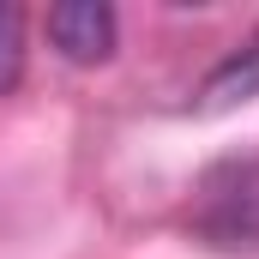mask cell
<instances>
[{
  "instance_id": "7a4b0ae2",
  "label": "cell",
  "mask_w": 259,
  "mask_h": 259,
  "mask_svg": "<svg viewBox=\"0 0 259 259\" xmlns=\"http://www.w3.org/2000/svg\"><path fill=\"white\" fill-rule=\"evenodd\" d=\"M115 6H97V0H66V6H49V42L61 49L72 66H97L115 55Z\"/></svg>"
},
{
  "instance_id": "277c9868",
  "label": "cell",
  "mask_w": 259,
  "mask_h": 259,
  "mask_svg": "<svg viewBox=\"0 0 259 259\" xmlns=\"http://www.w3.org/2000/svg\"><path fill=\"white\" fill-rule=\"evenodd\" d=\"M24 12L18 6H0V97L6 91H18V78H24Z\"/></svg>"
},
{
  "instance_id": "6da1fadb",
  "label": "cell",
  "mask_w": 259,
  "mask_h": 259,
  "mask_svg": "<svg viewBox=\"0 0 259 259\" xmlns=\"http://www.w3.org/2000/svg\"><path fill=\"white\" fill-rule=\"evenodd\" d=\"M193 229L211 247H259V157L223 163L199 181Z\"/></svg>"
},
{
  "instance_id": "3957f363",
  "label": "cell",
  "mask_w": 259,
  "mask_h": 259,
  "mask_svg": "<svg viewBox=\"0 0 259 259\" xmlns=\"http://www.w3.org/2000/svg\"><path fill=\"white\" fill-rule=\"evenodd\" d=\"M199 109H229V103H247V97H259V36L253 42H241L229 61L217 66L205 84H199Z\"/></svg>"
}]
</instances>
